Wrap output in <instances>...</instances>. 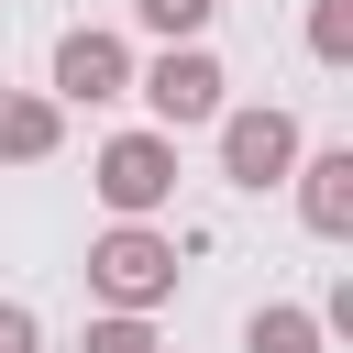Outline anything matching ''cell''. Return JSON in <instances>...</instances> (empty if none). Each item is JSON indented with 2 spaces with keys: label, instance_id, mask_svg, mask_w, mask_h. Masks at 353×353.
I'll list each match as a JSON object with an SVG mask.
<instances>
[{
  "label": "cell",
  "instance_id": "cell-1",
  "mask_svg": "<svg viewBox=\"0 0 353 353\" xmlns=\"http://www.w3.org/2000/svg\"><path fill=\"white\" fill-rule=\"evenodd\" d=\"M88 298H99V309H143V320H154V309L176 298V243H165L154 221H110V232L88 243Z\"/></svg>",
  "mask_w": 353,
  "mask_h": 353
},
{
  "label": "cell",
  "instance_id": "cell-2",
  "mask_svg": "<svg viewBox=\"0 0 353 353\" xmlns=\"http://www.w3.org/2000/svg\"><path fill=\"white\" fill-rule=\"evenodd\" d=\"M132 99L154 110V132H199V121L232 110V77H221L210 44H165L154 66H132Z\"/></svg>",
  "mask_w": 353,
  "mask_h": 353
},
{
  "label": "cell",
  "instance_id": "cell-3",
  "mask_svg": "<svg viewBox=\"0 0 353 353\" xmlns=\"http://www.w3.org/2000/svg\"><path fill=\"white\" fill-rule=\"evenodd\" d=\"M88 188H99L110 221H154V210L176 199V132H110V143L88 154Z\"/></svg>",
  "mask_w": 353,
  "mask_h": 353
},
{
  "label": "cell",
  "instance_id": "cell-4",
  "mask_svg": "<svg viewBox=\"0 0 353 353\" xmlns=\"http://www.w3.org/2000/svg\"><path fill=\"white\" fill-rule=\"evenodd\" d=\"M298 154H309L298 143V110H276V99L265 110H221V176L232 188H287Z\"/></svg>",
  "mask_w": 353,
  "mask_h": 353
},
{
  "label": "cell",
  "instance_id": "cell-5",
  "mask_svg": "<svg viewBox=\"0 0 353 353\" xmlns=\"http://www.w3.org/2000/svg\"><path fill=\"white\" fill-rule=\"evenodd\" d=\"M44 99L66 110V99H132V44L121 33H99V22H77V33H55V77H44Z\"/></svg>",
  "mask_w": 353,
  "mask_h": 353
},
{
  "label": "cell",
  "instance_id": "cell-6",
  "mask_svg": "<svg viewBox=\"0 0 353 353\" xmlns=\"http://www.w3.org/2000/svg\"><path fill=\"white\" fill-rule=\"evenodd\" d=\"M298 221H309L320 243H353V143L298 154Z\"/></svg>",
  "mask_w": 353,
  "mask_h": 353
},
{
  "label": "cell",
  "instance_id": "cell-7",
  "mask_svg": "<svg viewBox=\"0 0 353 353\" xmlns=\"http://www.w3.org/2000/svg\"><path fill=\"white\" fill-rule=\"evenodd\" d=\"M66 143V110L44 88H0V165H44Z\"/></svg>",
  "mask_w": 353,
  "mask_h": 353
},
{
  "label": "cell",
  "instance_id": "cell-8",
  "mask_svg": "<svg viewBox=\"0 0 353 353\" xmlns=\"http://www.w3.org/2000/svg\"><path fill=\"white\" fill-rule=\"evenodd\" d=\"M243 353H331V331H320V309H298V298H265V309L243 320Z\"/></svg>",
  "mask_w": 353,
  "mask_h": 353
},
{
  "label": "cell",
  "instance_id": "cell-9",
  "mask_svg": "<svg viewBox=\"0 0 353 353\" xmlns=\"http://www.w3.org/2000/svg\"><path fill=\"white\" fill-rule=\"evenodd\" d=\"M210 11H221V0H132V22H143L154 44H199V33H210Z\"/></svg>",
  "mask_w": 353,
  "mask_h": 353
},
{
  "label": "cell",
  "instance_id": "cell-10",
  "mask_svg": "<svg viewBox=\"0 0 353 353\" xmlns=\"http://www.w3.org/2000/svg\"><path fill=\"white\" fill-rule=\"evenodd\" d=\"M77 353H154V320H143V309H99V320L77 331Z\"/></svg>",
  "mask_w": 353,
  "mask_h": 353
},
{
  "label": "cell",
  "instance_id": "cell-11",
  "mask_svg": "<svg viewBox=\"0 0 353 353\" xmlns=\"http://www.w3.org/2000/svg\"><path fill=\"white\" fill-rule=\"evenodd\" d=\"M309 55L320 66H353V0H309Z\"/></svg>",
  "mask_w": 353,
  "mask_h": 353
},
{
  "label": "cell",
  "instance_id": "cell-12",
  "mask_svg": "<svg viewBox=\"0 0 353 353\" xmlns=\"http://www.w3.org/2000/svg\"><path fill=\"white\" fill-rule=\"evenodd\" d=\"M0 353H44V320H33L22 298H0Z\"/></svg>",
  "mask_w": 353,
  "mask_h": 353
}]
</instances>
